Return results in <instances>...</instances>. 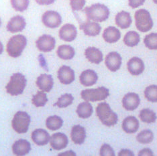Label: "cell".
<instances>
[{"label":"cell","mask_w":157,"mask_h":156,"mask_svg":"<svg viewBox=\"0 0 157 156\" xmlns=\"http://www.w3.org/2000/svg\"><path fill=\"white\" fill-rule=\"evenodd\" d=\"M153 152L148 148H145L139 151L138 155L139 156H145V155H153Z\"/></svg>","instance_id":"obj_42"},{"label":"cell","mask_w":157,"mask_h":156,"mask_svg":"<svg viewBox=\"0 0 157 156\" xmlns=\"http://www.w3.org/2000/svg\"><path fill=\"white\" fill-rule=\"evenodd\" d=\"M27 80L22 74L15 73L11 76L10 81L7 84L6 91L12 96H17L22 94L26 86Z\"/></svg>","instance_id":"obj_4"},{"label":"cell","mask_w":157,"mask_h":156,"mask_svg":"<svg viewBox=\"0 0 157 156\" xmlns=\"http://www.w3.org/2000/svg\"><path fill=\"white\" fill-rule=\"evenodd\" d=\"M97 116L103 125L108 127L115 125L117 123V115L107 102H101L96 107Z\"/></svg>","instance_id":"obj_2"},{"label":"cell","mask_w":157,"mask_h":156,"mask_svg":"<svg viewBox=\"0 0 157 156\" xmlns=\"http://www.w3.org/2000/svg\"><path fill=\"white\" fill-rule=\"evenodd\" d=\"M26 26V20L22 16H16L12 17L7 25V30L11 33H17L23 31Z\"/></svg>","instance_id":"obj_12"},{"label":"cell","mask_w":157,"mask_h":156,"mask_svg":"<svg viewBox=\"0 0 157 156\" xmlns=\"http://www.w3.org/2000/svg\"><path fill=\"white\" fill-rule=\"evenodd\" d=\"M146 0H128V5L132 9L137 8L142 6Z\"/></svg>","instance_id":"obj_40"},{"label":"cell","mask_w":157,"mask_h":156,"mask_svg":"<svg viewBox=\"0 0 157 156\" xmlns=\"http://www.w3.org/2000/svg\"><path fill=\"white\" fill-rule=\"evenodd\" d=\"M144 43L150 50H157V33L149 34L144 37Z\"/></svg>","instance_id":"obj_36"},{"label":"cell","mask_w":157,"mask_h":156,"mask_svg":"<svg viewBox=\"0 0 157 156\" xmlns=\"http://www.w3.org/2000/svg\"><path fill=\"white\" fill-rule=\"evenodd\" d=\"M153 139H154V134L151 130L142 131L136 137L137 141L142 144L150 143L152 142Z\"/></svg>","instance_id":"obj_32"},{"label":"cell","mask_w":157,"mask_h":156,"mask_svg":"<svg viewBox=\"0 0 157 156\" xmlns=\"http://www.w3.org/2000/svg\"><path fill=\"white\" fill-rule=\"evenodd\" d=\"M77 113L78 116L81 119H87L90 117L93 113L92 105L87 101L81 102L78 105Z\"/></svg>","instance_id":"obj_28"},{"label":"cell","mask_w":157,"mask_h":156,"mask_svg":"<svg viewBox=\"0 0 157 156\" xmlns=\"http://www.w3.org/2000/svg\"><path fill=\"white\" fill-rule=\"evenodd\" d=\"M140 35L135 31H130L124 37V42L125 45L129 47H134L137 46L140 42Z\"/></svg>","instance_id":"obj_29"},{"label":"cell","mask_w":157,"mask_h":156,"mask_svg":"<svg viewBox=\"0 0 157 156\" xmlns=\"http://www.w3.org/2000/svg\"><path fill=\"white\" fill-rule=\"evenodd\" d=\"M1 25H2V20H1V18H0V27H1Z\"/></svg>","instance_id":"obj_47"},{"label":"cell","mask_w":157,"mask_h":156,"mask_svg":"<svg viewBox=\"0 0 157 156\" xmlns=\"http://www.w3.org/2000/svg\"><path fill=\"white\" fill-rule=\"evenodd\" d=\"M105 65L110 71L116 72L122 65V57L117 52H112L106 56Z\"/></svg>","instance_id":"obj_11"},{"label":"cell","mask_w":157,"mask_h":156,"mask_svg":"<svg viewBox=\"0 0 157 156\" xmlns=\"http://www.w3.org/2000/svg\"><path fill=\"white\" fill-rule=\"evenodd\" d=\"M98 79V74L94 70H86L81 74L79 80L81 84L85 87H91L97 83Z\"/></svg>","instance_id":"obj_19"},{"label":"cell","mask_w":157,"mask_h":156,"mask_svg":"<svg viewBox=\"0 0 157 156\" xmlns=\"http://www.w3.org/2000/svg\"><path fill=\"white\" fill-rule=\"evenodd\" d=\"M115 21L117 26L122 29H127L132 22L130 13L125 11L117 13L115 17Z\"/></svg>","instance_id":"obj_26"},{"label":"cell","mask_w":157,"mask_h":156,"mask_svg":"<svg viewBox=\"0 0 157 156\" xmlns=\"http://www.w3.org/2000/svg\"><path fill=\"white\" fill-rule=\"evenodd\" d=\"M51 147L55 150H61L65 149L69 143V139L65 134L56 133L53 134L50 139Z\"/></svg>","instance_id":"obj_13"},{"label":"cell","mask_w":157,"mask_h":156,"mask_svg":"<svg viewBox=\"0 0 157 156\" xmlns=\"http://www.w3.org/2000/svg\"><path fill=\"white\" fill-rule=\"evenodd\" d=\"M58 79L60 83L69 84L75 80V72L69 66H63L58 70Z\"/></svg>","instance_id":"obj_16"},{"label":"cell","mask_w":157,"mask_h":156,"mask_svg":"<svg viewBox=\"0 0 157 156\" xmlns=\"http://www.w3.org/2000/svg\"><path fill=\"white\" fill-rule=\"evenodd\" d=\"M109 92L105 87H99L98 88L86 89L81 91V98L85 101H100L105 100L109 96Z\"/></svg>","instance_id":"obj_7"},{"label":"cell","mask_w":157,"mask_h":156,"mask_svg":"<svg viewBox=\"0 0 157 156\" xmlns=\"http://www.w3.org/2000/svg\"><path fill=\"white\" fill-rule=\"evenodd\" d=\"M140 119L142 122L146 123H155L156 120V113L149 109H144L140 112Z\"/></svg>","instance_id":"obj_31"},{"label":"cell","mask_w":157,"mask_h":156,"mask_svg":"<svg viewBox=\"0 0 157 156\" xmlns=\"http://www.w3.org/2000/svg\"><path fill=\"white\" fill-rule=\"evenodd\" d=\"M73 100L74 98L71 94H65L59 98L54 106H56L59 108H65L72 104Z\"/></svg>","instance_id":"obj_35"},{"label":"cell","mask_w":157,"mask_h":156,"mask_svg":"<svg viewBox=\"0 0 157 156\" xmlns=\"http://www.w3.org/2000/svg\"><path fill=\"white\" fill-rule=\"evenodd\" d=\"M37 87L44 92H48L52 90L54 85L53 78L51 75L46 74H42L38 77L36 80Z\"/></svg>","instance_id":"obj_18"},{"label":"cell","mask_w":157,"mask_h":156,"mask_svg":"<svg viewBox=\"0 0 157 156\" xmlns=\"http://www.w3.org/2000/svg\"><path fill=\"white\" fill-rule=\"evenodd\" d=\"M86 58L91 63L99 65L103 61V53L100 50L95 47H88L85 51Z\"/></svg>","instance_id":"obj_23"},{"label":"cell","mask_w":157,"mask_h":156,"mask_svg":"<svg viewBox=\"0 0 157 156\" xmlns=\"http://www.w3.org/2000/svg\"><path fill=\"white\" fill-rule=\"evenodd\" d=\"M84 13L87 20L95 22H103L109 18V10L106 6L95 3L84 9Z\"/></svg>","instance_id":"obj_1"},{"label":"cell","mask_w":157,"mask_h":156,"mask_svg":"<svg viewBox=\"0 0 157 156\" xmlns=\"http://www.w3.org/2000/svg\"><path fill=\"white\" fill-rule=\"evenodd\" d=\"M57 55L63 60H71L75 54V49L69 45H61L57 49Z\"/></svg>","instance_id":"obj_27"},{"label":"cell","mask_w":157,"mask_h":156,"mask_svg":"<svg viewBox=\"0 0 157 156\" xmlns=\"http://www.w3.org/2000/svg\"><path fill=\"white\" fill-rule=\"evenodd\" d=\"M12 8L17 12H22L26 11L29 6L30 0H11Z\"/></svg>","instance_id":"obj_37"},{"label":"cell","mask_w":157,"mask_h":156,"mask_svg":"<svg viewBox=\"0 0 157 156\" xmlns=\"http://www.w3.org/2000/svg\"><path fill=\"white\" fill-rule=\"evenodd\" d=\"M100 155L101 156H114L115 153L112 147L108 144H103L100 149Z\"/></svg>","instance_id":"obj_39"},{"label":"cell","mask_w":157,"mask_h":156,"mask_svg":"<svg viewBox=\"0 0 157 156\" xmlns=\"http://www.w3.org/2000/svg\"><path fill=\"white\" fill-rule=\"evenodd\" d=\"M32 102L36 107H44L46 104V102H48V98L46 93H44V91H38L36 94L33 96Z\"/></svg>","instance_id":"obj_33"},{"label":"cell","mask_w":157,"mask_h":156,"mask_svg":"<svg viewBox=\"0 0 157 156\" xmlns=\"http://www.w3.org/2000/svg\"><path fill=\"white\" fill-rule=\"evenodd\" d=\"M80 29L84 32V34L89 36H96L99 34L101 30V27L98 22H90L86 20L79 24Z\"/></svg>","instance_id":"obj_15"},{"label":"cell","mask_w":157,"mask_h":156,"mask_svg":"<svg viewBox=\"0 0 157 156\" xmlns=\"http://www.w3.org/2000/svg\"><path fill=\"white\" fill-rule=\"evenodd\" d=\"M59 38L65 42H72L75 40L77 36L76 27L73 24H66L63 26L59 30Z\"/></svg>","instance_id":"obj_10"},{"label":"cell","mask_w":157,"mask_h":156,"mask_svg":"<svg viewBox=\"0 0 157 156\" xmlns=\"http://www.w3.org/2000/svg\"><path fill=\"white\" fill-rule=\"evenodd\" d=\"M31 150V145L26 139H20L12 145L13 153L16 155H25Z\"/></svg>","instance_id":"obj_24"},{"label":"cell","mask_w":157,"mask_h":156,"mask_svg":"<svg viewBox=\"0 0 157 156\" xmlns=\"http://www.w3.org/2000/svg\"><path fill=\"white\" fill-rule=\"evenodd\" d=\"M42 22L46 27L56 28L62 23V17L60 13L56 11H46L42 16Z\"/></svg>","instance_id":"obj_8"},{"label":"cell","mask_w":157,"mask_h":156,"mask_svg":"<svg viewBox=\"0 0 157 156\" xmlns=\"http://www.w3.org/2000/svg\"><path fill=\"white\" fill-rule=\"evenodd\" d=\"M122 129L127 133H134L139 129L138 120L134 116H129L123 121Z\"/></svg>","instance_id":"obj_25"},{"label":"cell","mask_w":157,"mask_h":156,"mask_svg":"<svg viewBox=\"0 0 157 156\" xmlns=\"http://www.w3.org/2000/svg\"><path fill=\"white\" fill-rule=\"evenodd\" d=\"M153 2H154V3H155V4L157 5V0H153Z\"/></svg>","instance_id":"obj_46"},{"label":"cell","mask_w":157,"mask_h":156,"mask_svg":"<svg viewBox=\"0 0 157 156\" xmlns=\"http://www.w3.org/2000/svg\"><path fill=\"white\" fill-rule=\"evenodd\" d=\"M51 137L46 130L42 129H37L32 133V139L38 145H45L49 141Z\"/></svg>","instance_id":"obj_21"},{"label":"cell","mask_w":157,"mask_h":156,"mask_svg":"<svg viewBox=\"0 0 157 156\" xmlns=\"http://www.w3.org/2000/svg\"><path fill=\"white\" fill-rule=\"evenodd\" d=\"M30 117L24 111H18L14 115L12 125L15 132L18 133H25L29 129Z\"/></svg>","instance_id":"obj_6"},{"label":"cell","mask_w":157,"mask_h":156,"mask_svg":"<svg viewBox=\"0 0 157 156\" xmlns=\"http://www.w3.org/2000/svg\"><path fill=\"white\" fill-rule=\"evenodd\" d=\"M103 38L106 42L109 44L116 43L121 38L120 31L113 26L105 28L103 32Z\"/></svg>","instance_id":"obj_20"},{"label":"cell","mask_w":157,"mask_h":156,"mask_svg":"<svg viewBox=\"0 0 157 156\" xmlns=\"http://www.w3.org/2000/svg\"><path fill=\"white\" fill-rule=\"evenodd\" d=\"M71 137L74 143L77 145L83 143L86 138V132L84 127L79 125L73 126L71 130Z\"/></svg>","instance_id":"obj_22"},{"label":"cell","mask_w":157,"mask_h":156,"mask_svg":"<svg viewBox=\"0 0 157 156\" xmlns=\"http://www.w3.org/2000/svg\"><path fill=\"white\" fill-rule=\"evenodd\" d=\"M3 44L1 42H0V54H2V53L3 52Z\"/></svg>","instance_id":"obj_45"},{"label":"cell","mask_w":157,"mask_h":156,"mask_svg":"<svg viewBox=\"0 0 157 156\" xmlns=\"http://www.w3.org/2000/svg\"><path fill=\"white\" fill-rule=\"evenodd\" d=\"M75 155L76 154L74 153L73 151H67L65 153H63V154H59V155Z\"/></svg>","instance_id":"obj_44"},{"label":"cell","mask_w":157,"mask_h":156,"mask_svg":"<svg viewBox=\"0 0 157 156\" xmlns=\"http://www.w3.org/2000/svg\"><path fill=\"white\" fill-rule=\"evenodd\" d=\"M27 45V39L23 35L18 34L12 36L7 44L6 50L9 56L17 58L22 54Z\"/></svg>","instance_id":"obj_3"},{"label":"cell","mask_w":157,"mask_h":156,"mask_svg":"<svg viewBox=\"0 0 157 156\" xmlns=\"http://www.w3.org/2000/svg\"><path fill=\"white\" fill-rule=\"evenodd\" d=\"M55 44L56 40L55 38L47 34L40 36L36 42V45L38 50L44 52H51L55 48Z\"/></svg>","instance_id":"obj_9"},{"label":"cell","mask_w":157,"mask_h":156,"mask_svg":"<svg viewBox=\"0 0 157 156\" xmlns=\"http://www.w3.org/2000/svg\"><path fill=\"white\" fill-rule=\"evenodd\" d=\"M118 155H120V156H124V155L134 156V154L132 151L129 150H122L119 152Z\"/></svg>","instance_id":"obj_43"},{"label":"cell","mask_w":157,"mask_h":156,"mask_svg":"<svg viewBox=\"0 0 157 156\" xmlns=\"http://www.w3.org/2000/svg\"><path fill=\"white\" fill-rule=\"evenodd\" d=\"M136 27L141 32H147L153 26L151 13L145 9H138L134 14Z\"/></svg>","instance_id":"obj_5"},{"label":"cell","mask_w":157,"mask_h":156,"mask_svg":"<svg viewBox=\"0 0 157 156\" xmlns=\"http://www.w3.org/2000/svg\"><path fill=\"white\" fill-rule=\"evenodd\" d=\"M35 1L40 6H48L52 4L56 0H35Z\"/></svg>","instance_id":"obj_41"},{"label":"cell","mask_w":157,"mask_h":156,"mask_svg":"<svg viewBox=\"0 0 157 156\" xmlns=\"http://www.w3.org/2000/svg\"><path fill=\"white\" fill-rule=\"evenodd\" d=\"M85 2V0H70V6L73 12H78L84 8Z\"/></svg>","instance_id":"obj_38"},{"label":"cell","mask_w":157,"mask_h":156,"mask_svg":"<svg viewBox=\"0 0 157 156\" xmlns=\"http://www.w3.org/2000/svg\"><path fill=\"white\" fill-rule=\"evenodd\" d=\"M63 121L59 116L53 115L47 118L46 121V126L49 130L56 131L59 129L63 126Z\"/></svg>","instance_id":"obj_30"},{"label":"cell","mask_w":157,"mask_h":156,"mask_svg":"<svg viewBox=\"0 0 157 156\" xmlns=\"http://www.w3.org/2000/svg\"><path fill=\"white\" fill-rule=\"evenodd\" d=\"M144 97L150 102H157V85H151L144 90Z\"/></svg>","instance_id":"obj_34"},{"label":"cell","mask_w":157,"mask_h":156,"mask_svg":"<svg viewBox=\"0 0 157 156\" xmlns=\"http://www.w3.org/2000/svg\"><path fill=\"white\" fill-rule=\"evenodd\" d=\"M128 70L132 75L138 76L144 72V64L143 61L138 57L132 58L127 64Z\"/></svg>","instance_id":"obj_17"},{"label":"cell","mask_w":157,"mask_h":156,"mask_svg":"<svg viewBox=\"0 0 157 156\" xmlns=\"http://www.w3.org/2000/svg\"><path fill=\"white\" fill-rule=\"evenodd\" d=\"M140 103V98L138 95L134 93L126 94L122 99L123 107L127 111H134Z\"/></svg>","instance_id":"obj_14"}]
</instances>
